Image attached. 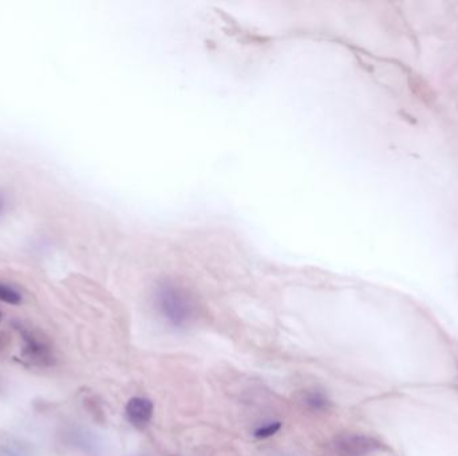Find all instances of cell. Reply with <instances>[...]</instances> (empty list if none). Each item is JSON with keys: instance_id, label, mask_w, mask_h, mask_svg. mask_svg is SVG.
<instances>
[{"instance_id": "6da1fadb", "label": "cell", "mask_w": 458, "mask_h": 456, "mask_svg": "<svg viewBox=\"0 0 458 456\" xmlns=\"http://www.w3.org/2000/svg\"><path fill=\"white\" fill-rule=\"evenodd\" d=\"M155 303L162 316L173 325H184L193 313L194 304L187 290L173 283H162L155 289Z\"/></svg>"}, {"instance_id": "7a4b0ae2", "label": "cell", "mask_w": 458, "mask_h": 456, "mask_svg": "<svg viewBox=\"0 0 458 456\" xmlns=\"http://www.w3.org/2000/svg\"><path fill=\"white\" fill-rule=\"evenodd\" d=\"M20 336L23 340V347H22V356L24 360L30 361L35 365H50L52 361V352H51L50 345L45 338H40L33 331H27L22 328L19 329Z\"/></svg>"}, {"instance_id": "3957f363", "label": "cell", "mask_w": 458, "mask_h": 456, "mask_svg": "<svg viewBox=\"0 0 458 456\" xmlns=\"http://www.w3.org/2000/svg\"><path fill=\"white\" fill-rule=\"evenodd\" d=\"M337 450L342 456H366L379 450V441L366 435H346L337 440Z\"/></svg>"}, {"instance_id": "277c9868", "label": "cell", "mask_w": 458, "mask_h": 456, "mask_svg": "<svg viewBox=\"0 0 458 456\" xmlns=\"http://www.w3.org/2000/svg\"><path fill=\"white\" fill-rule=\"evenodd\" d=\"M154 407L146 398H132L125 407V414L128 420L137 428H144L152 420Z\"/></svg>"}, {"instance_id": "5b68a950", "label": "cell", "mask_w": 458, "mask_h": 456, "mask_svg": "<svg viewBox=\"0 0 458 456\" xmlns=\"http://www.w3.org/2000/svg\"><path fill=\"white\" fill-rule=\"evenodd\" d=\"M0 301L7 304L17 305L22 303V294L15 288L0 284Z\"/></svg>"}, {"instance_id": "8992f818", "label": "cell", "mask_w": 458, "mask_h": 456, "mask_svg": "<svg viewBox=\"0 0 458 456\" xmlns=\"http://www.w3.org/2000/svg\"><path fill=\"white\" fill-rule=\"evenodd\" d=\"M280 428H282V423H270V424H266V425L257 428L254 432V438H257V439H267V438L273 437Z\"/></svg>"}, {"instance_id": "52a82bcc", "label": "cell", "mask_w": 458, "mask_h": 456, "mask_svg": "<svg viewBox=\"0 0 458 456\" xmlns=\"http://www.w3.org/2000/svg\"><path fill=\"white\" fill-rule=\"evenodd\" d=\"M305 403L312 409H323L324 407L327 406V399L323 396L322 393H310L305 398Z\"/></svg>"}, {"instance_id": "ba28073f", "label": "cell", "mask_w": 458, "mask_h": 456, "mask_svg": "<svg viewBox=\"0 0 458 456\" xmlns=\"http://www.w3.org/2000/svg\"><path fill=\"white\" fill-rule=\"evenodd\" d=\"M0 456H27L24 451H19V448H14L11 444L7 446H1L0 447Z\"/></svg>"}, {"instance_id": "9c48e42d", "label": "cell", "mask_w": 458, "mask_h": 456, "mask_svg": "<svg viewBox=\"0 0 458 456\" xmlns=\"http://www.w3.org/2000/svg\"><path fill=\"white\" fill-rule=\"evenodd\" d=\"M3 207H4V198H3V196L0 194V213L3 212Z\"/></svg>"}, {"instance_id": "30bf717a", "label": "cell", "mask_w": 458, "mask_h": 456, "mask_svg": "<svg viewBox=\"0 0 458 456\" xmlns=\"http://www.w3.org/2000/svg\"><path fill=\"white\" fill-rule=\"evenodd\" d=\"M0 321H1V312H0Z\"/></svg>"}]
</instances>
